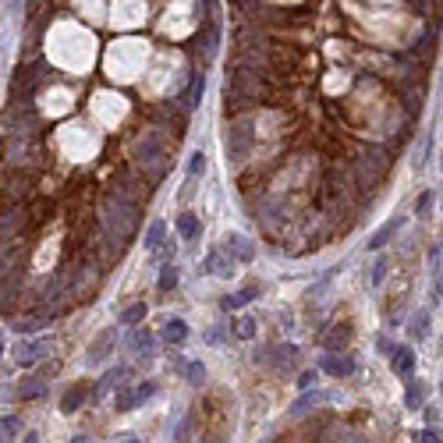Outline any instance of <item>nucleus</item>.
Here are the masks:
<instances>
[{
	"mask_svg": "<svg viewBox=\"0 0 443 443\" xmlns=\"http://www.w3.org/2000/svg\"><path fill=\"white\" fill-rule=\"evenodd\" d=\"M128 351L138 354V359H153V351H156V334L153 330H145L142 323L138 327H128Z\"/></svg>",
	"mask_w": 443,
	"mask_h": 443,
	"instance_id": "nucleus-5",
	"label": "nucleus"
},
{
	"mask_svg": "<svg viewBox=\"0 0 443 443\" xmlns=\"http://www.w3.org/2000/svg\"><path fill=\"white\" fill-rule=\"evenodd\" d=\"M351 334H354V327H351L347 319H344V323H334V327H330V334L323 337V347H327V351H347Z\"/></svg>",
	"mask_w": 443,
	"mask_h": 443,
	"instance_id": "nucleus-16",
	"label": "nucleus"
},
{
	"mask_svg": "<svg viewBox=\"0 0 443 443\" xmlns=\"http://www.w3.org/2000/svg\"><path fill=\"white\" fill-rule=\"evenodd\" d=\"M227 337H230V327H227V323H220V327H213L210 334H206V341H210V344H227Z\"/></svg>",
	"mask_w": 443,
	"mask_h": 443,
	"instance_id": "nucleus-31",
	"label": "nucleus"
},
{
	"mask_svg": "<svg viewBox=\"0 0 443 443\" xmlns=\"http://www.w3.org/2000/svg\"><path fill=\"white\" fill-rule=\"evenodd\" d=\"M181 376L192 383V387H202V383H206V365H202L199 359H188V362L181 365Z\"/></svg>",
	"mask_w": 443,
	"mask_h": 443,
	"instance_id": "nucleus-24",
	"label": "nucleus"
},
{
	"mask_svg": "<svg viewBox=\"0 0 443 443\" xmlns=\"http://www.w3.org/2000/svg\"><path fill=\"white\" fill-rule=\"evenodd\" d=\"M89 397H93V387H89V379H75L71 387L61 394V411H64V415H75L78 408H85Z\"/></svg>",
	"mask_w": 443,
	"mask_h": 443,
	"instance_id": "nucleus-7",
	"label": "nucleus"
},
{
	"mask_svg": "<svg viewBox=\"0 0 443 443\" xmlns=\"http://www.w3.org/2000/svg\"><path fill=\"white\" fill-rule=\"evenodd\" d=\"M39 327H46L43 319H18V323H15V330H18L21 337H28V334H36Z\"/></svg>",
	"mask_w": 443,
	"mask_h": 443,
	"instance_id": "nucleus-29",
	"label": "nucleus"
},
{
	"mask_svg": "<svg viewBox=\"0 0 443 443\" xmlns=\"http://www.w3.org/2000/svg\"><path fill=\"white\" fill-rule=\"evenodd\" d=\"M255 362L266 365L273 376H284V372H291L294 365H298V347L294 344H270V347L255 351Z\"/></svg>",
	"mask_w": 443,
	"mask_h": 443,
	"instance_id": "nucleus-1",
	"label": "nucleus"
},
{
	"mask_svg": "<svg viewBox=\"0 0 443 443\" xmlns=\"http://www.w3.org/2000/svg\"><path fill=\"white\" fill-rule=\"evenodd\" d=\"M429 330H433V316H429V309H419L415 316H411V323H408V337L422 341V337H429Z\"/></svg>",
	"mask_w": 443,
	"mask_h": 443,
	"instance_id": "nucleus-21",
	"label": "nucleus"
},
{
	"mask_svg": "<svg viewBox=\"0 0 443 443\" xmlns=\"http://www.w3.org/2000/svg\"><path fill=\"white\" fill-rule=\"evenodd\" d=\"M319 401H323V394H319V390H316V394H305L302 401H294L291 415H294V419H298V415H309V411H312V408H316Z\"/></svg>",
	"mask_w": 443,
	"mask_h": 443,
	"instance_id": "nucleus-27",
	"label": "nucleus"
},
{
	"mask_svg": "<svg viewBox=\"0 0 443 443\" xmlns=\"http://www.w3.org/2000/svg\"><path fill=\"white\" fill-rule=\"evenodd\" d=\"M174 227H177V234H181L185 242H195L199 234H202V220H199V217H195L192 210H181V213H177Z\"/></svg>",
	"mask_w": 443,
	"mask_h": 443,
	"instance_id": "nucleus-19",
	"label": "nucleus"
},
{
	"mask_svg": "<svg viewBox=\"0 0 443 443\" xmlns=\"http://www.w3.org/2000/svg\"><path fill=\"white\" fill-rule=\"evenodd\" d=\"M53 347V337H21L15 344V365L18 369H36Z\"/></svg>",
	"mask_w": 443,
	"mask_h": 443,
	"instance_id": "nucleus-2",
	"label": "nucleus"
},
{
	"mask_svg": "<svg viewBox=\"0 0 443 443\" xmlns=\"http://www.w3.org/2000/svg\"><path fill=\"white\" fill-rule=\"evenodd\" d=\"M46 390H50V383L43 376H25V379H18L15 397L18 401H39V397H46Z\"/></svg>",
	"mask_w": 443,
	"mask_h": 443,
	"instance_id": "nucleus-13",
	"label": "nucleus"
},
{
	"mask_svg": "<svg viewBox=\"0 0 443 443\" xmlns=\"http://www.w3.org/2000/svg\"><path fill=\"white\" fill-rule=\"evenodd\" d=\"M387 273H390V259H387V255H379V259L372 262V273H369V287H379L383 280H387Z\"/></svg>",
	"mask_w": 443,
	"mask_h": 443,
	"instance_id": "nucleus-26",
	"label": "nucleus"
},
{
	"mask_svg": "<svg viewBox=\"0 0 443 443\" xmlns=\"http://www.w3.org/2000/svg\"><path fill=\"white\" fill-rule=\"evenodd\" d=\"M18 433H25L18 415H0V440H15Z\"/></svg>",
	"mask_w": 443,
	"mask_h": 443,
	"instance_id": "nucleus-25",
	"label": "nucleus"
},
{
	"mask_svg": "<svg viewBox=\"0 0 443 443\" xmlns=\"http://www.w3.org/2000/svg\"><path fill=\"white\" fill-rule=\"evenodd\" d=\"M128 376H132V369L128 365H114V369H107L103 376H100V383L93 387V397L100 401L103 394H110L114 387H121V383H128Z\"/></svg>",
	"mask_w": 443,
	"mask_h": 443,
	"instance_id": "nucleus-11",
	"label": "nucleus"
},
{
	"mask_svg": "<svg viewBox=\"0 0 443 443\" xmlns=\"http://www.w3.org/2000/svg\"><path fill=\"white\" fill-rule=\"evenodd\" d=\"M206 170V153H192V160H188V177H199Z\"/></svg>",
	"mask_w": 443,
	"mask_h": 443,
	"instance_id": "nucleus-32",
	"label": "nucleus"
},
{
	"mask_svg": "<svg viewBox=\"0 0 443 443\" xmlns=\"http://www.w3.org/2000/svg\"><path fill=\"white\" fill-rule=\"evenodd\" d=\"M234 266H238V262H234L230 252L220 245V248H210V255H206L202 266H199V273H202V277H230Z\"/></svg>",
	"mask_w": 443,
	"mask_h": 443,
	"instance_id": "nucleus-4",
	"label": "nucleus"
},
{
	"mask_svg": "<svg viewBox=\"0 0 443 443\" xmlns=\"http://www.w3.org/2000/svg\"><path fill=\"white\" fill-rule=\"evenodd\" d=\"M177 284H181V266H177L174 259H163V262H160V277H156V287H160V294H170V291H177Z\"/></svg>",
	"mask_w": 443,
	"mask_h": 443,
	"instance_id": "nucleus-17",
	"label": "nucleus"
},
{
	"mask_svg": "<svg viewBox=\"0 0 443 443\" xmlns=\"http://www.w3.org/2000/svg\"><path fill=\"white\" fill-rule=\"evenodd\" d=\"M128 387H132V408H142L145 401H153L160 394L156 379H138V383H128Z\"/></svg>",
	"mask_w": 443,
	"mask_h": 443,
	"instance_id": "nucleus-20",
	"label": "nucleus"
},
{
	"mask_svg": "<svg viewBox=\"0 0 443 443\" xmlns=\"http://www.w3.org/2000/svg\"><path fill=\"white\" fill-rule=\"evenodd\" d=\"M404 383H408V394H404V404H408V408H419V404H422V383H419L415 376H408Z\"/></svg>",
	"mask_w": 443,
	"mask_h": 443,
	"instance_id": "nucleus-28",
	"label": "nucleus"
},
{
	"mask_svg": "<svg viewBox=\"0 0 443 443\" xmlns=\"http://www.w3.org/2000/svg\"><path fill=\"white\" fill-rule=\"evenodd\" d=\"M316 379H319V372H316V369H302L298 387H302V390H309V387H316Z\"/></svg>",
	"mask_w": 443,
	"mask_h": 443,
	"instance_id": "nucleus-33",
	"label": "nucleus"
},
{
	"mask_svg": "<svg viewBox=\"0 0 443 443\" xmlns=\"http://www.w3.org/2000/svg\"><path fill=\"white\" fill-rule=\"evenodd\" d=\"M419 440H422V443H443V429L429 426V429H422V433H419Z\"/></svg>",
	"mask_w": 443,
	"mask_h": 443,
	"instance_id": "nucleus-34",
	"label": "nucleus"
},
{
	"mask_svg": "<svg viewBox=\"0 0 443 443\" xmlns=\"http://www.w3.org/2000/svg\"><path fill=\"white\" fill-rule=\"evenodd\" d=\"M323 369H327L330 376H337V379H351L354 372H359V362H354L347 351H327V359H323Z\"/></svg>",
	"mask_w": 443,
	"mask_h": 443,
	"instance_id": "nucleus-8",
	"label": "nucleus"
},
{
	"mask_svg": "<svg viewBox=\"0 0 443 443\" xmlns=\"http://www.w3.org/2000/svg\"><path fill=\"white\" fill-rule=\"evenodd\" d=\"M160 337L170 344V347H181L188 341V323L181 316H167L163 319V327H160Z\"/></svg>",
	"mask_w": 443,
	"mask_h": 443,
	"instance_id": "nucleus-12",
	"label": "nucleus"
},
{
	"mask_svg": "<svg viewBox=\"0 0 443 443\" xmlns=\"http://www.w3.org/2000/svg\"><path fill=\"white\" fill-rule=\"evenodd\" d=\"M224 248L230 252V259L238 262V266L255 259V242H248L245 234H227V238H224Z\"/></svg>",
	"mask_w": 443,
	"mask_h": 443,
	"instance_id": "nucleus-10",
	"label": "nucleus"
},
{
	"mask_svg": "<svg viewBox=\"0 0 443 443\" xmlns=\"http://www.w3.org/2000/svg\"><path fill=\"white\" fill-rule=\"evenodd\" d=\"M433 192H422L419 199H415V217H429V210H433Z\"/></svg>",
	"mask_w": 443,
	"mask_h": 443,
	"instance_id": "nucleus-30",
	"label": "nucleus"
},
{
	"mask_svg": "<svg viewBox=\"0 0 443 443\" xmlns=\"http://www.w3.org/2000/svg\"><path fill=\"white\" fill-rule=\"evenodd\" d=\"M255 330H259L255 319H248V316H238V319L230 323V337H238V341H252Z\"/></svg>",
	"mask_w": 443,
	"mask_h": 443,
	"instance_id": "nucleus-23",
	"label": "nucleus"
},
{
	"mask_svg": "<svg viewBox=\"0 0 443 443\" xmlns=\"http://www.w3.org/2000/svg\"><path fill=\"white\" fill-rule=\"evenodd\" d=\"M28 192H33V181H28L25 174H11L4 185H0V202L4 206H18L28 199Z\"/></svg>",
	"mask_w": 443,
	"mask_h": 443,
	"instance_id": "nucleus-6",
	"label": "nucleus"
},
{
	"mask_svg": "<svg viewBox=\"0 0 443 443\" xmlns=\"http://www.w3.org/2000/svg\"><path fill=\"white\" fill-rule=\"evenodd\" d=\"M114 347H117V327L100 330L93 341H89V347H85V365H103Z\"/></svg>",
	"mask_w": 443,
	"mask_h": 443,
	"instance_id": "nucleus-3",
	"label": "nucleus"
},
{
	"mask_svg": "<svg viewBox=\"0 0 443 443\" xmlns=\"http://www.w3.org/2000/svg\"><path fill=\"white\" fill-rule=\"evenodd\" d=\"M390 359V369L397 379H408L415 376V351H411V344H394V351L387 354Z\"/></svg>",
	"mask_w": 443,
	"mask_h": 443,
	"instance_id": "nucleus-9",
	"label": "nucleus"
},
{
	"mask_svg": "<svg viewBox=\"0 0 443 443\" xmlns=\"http://www.w3.org/2000/svg\"><path fill=\"white\" fill-rule=\"evenodd\" d=\"M255 298H259V284H245L242 291H234V294H227V298H220V309L224 312H234V309H242V305H248Z\"/></svg>",
	"mask_w": 443,
	"mask_h": 443,
	"instance_id": "nucleus-18",
	"label": "nucleus"
},
{
	"mask_svg": "<svg viewBox=\"0 0 443 443\" xmlns=\"http://www.w3.org/2000/svg\"><path fill=\"white\" fill-rule=\"evenodd\" d=\"M376 347H379V354H390V351H394V341H390L387 334H379V337H376Z\"/></svg>",
	"mask_w": 443,
	"mask_h": 443,
	"instance_id": "nucleus-35",
	"label": "nucleus"
},
{
	"mask_svg": "<svg viewBox=\"0 0 443 443\" xmlns=\"http://www.w3.org/2000/svg\"><path fill=\"white\" fill-rule=\"evenodd\" d=\"M145 302H132V305H125L121 309V316H117V323H121V327H138V323L145 319Z\"/></svg>",
	"mask_w": 443,
	"mask_h": 443,
	"instance_id": "nucleus-22",
	"label": "nucleus"
},
{
	"mask_svg": "<svg viewBox=\"0 0 443 443\" xmlns=\"http://www.w3.org/2000/svg\"><path fill=\"white\" fill-rule=\"evenodd\" d=\"M167 242L170 238H167V224L163 220H153L150 227H145V234H142V248L150 252V255H160Z\"/></svg>",
	"mask_w": 443,
	"mask_h": 443,
	"instance_id": "nucleus-14",
	"label": "nucleus"
},
{
	"mask_svg": "<svg viewBox=\"0 0 443 443\" xmlns=\"http://www.w3.org/2000/svg\"><path fill=\"white\" fill-rule=\"evenodd\" d=\"M401 227H404V220H401V217H390V220L383 224V227L372 234V238L365 242V248H369V252H379V248H387V245L394 242V234H401Z\"/></svg>",
	"mask_w": 443,
	"mask_h": 443,
	"instance_id": "nucleus-15",
	"label": "nucleus"
},
{
	"mask_svg": "<svg viewBox=\"0 0 443 443\" xmlns=\"http://www.w3.org/2000/svg\"><path fill=\"white\" fill-rule=\"evenodd\" d=\"M4 351H8V337L0 334V359H4Z\"/></svg>",
	"mask_w": 443,
	"mask_h": 443,
	"instance_id": "nucleus-36",
	"label": "nucleus"
}]
</instances>
